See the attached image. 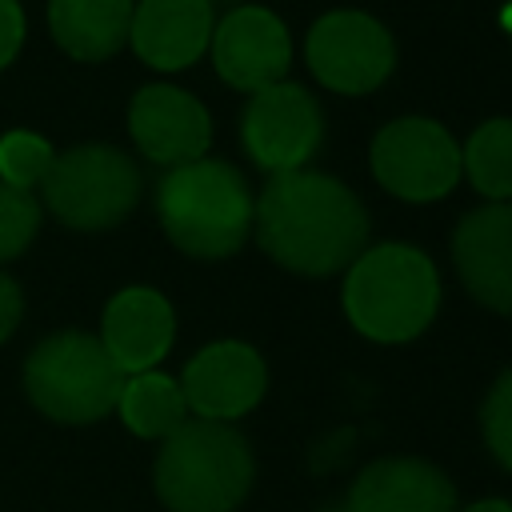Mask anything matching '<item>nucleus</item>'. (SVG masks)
<instances>
[{
	"mask_svg": "<svg viewBox=\"0 0 512 512\" xmlns=\"http://www.w3.org/2000/svg\"><path fill=\"white\" fill-rule=\"evenodd\" d=\"M260 248L304 276H328L352 256H360L368 240L364 204L332 176L320 172H276L252 212Z\"/></svg>",
	"mask_w": 512,
	"mask_h": 512,
	"instance_id": "1",
	"label": "nucleus"
},
{
	"mask_svg": "<svg viewBox=\"0 0 512 512\" xmlns=\"http://www.w3.org/2000/svg\"><path fill=\"white\" fill-rule=\"evenodd\" d=\"M156 212L176 248L188 256H232L252 232V192L224 160H188L168 168L156 188Z\"/></svg>",
	"mask_w": 512,
	"mask_h": 512,
	"instance_id": "2",
	"label": "nucleus"
},
{
	"mask_svg": "<svg viewBox=\"0 0 512 512\" xmlns=\"http://www.w3.org/2000/svg\"><path fill=\"white\" fill-rule=\"evenodd\" d=\"M440 304V276L432 260L408 244H380L352 260L344 280L348 320L380 344L420 336Z\"/></svg>",
	"mask_w": 512,
	"mask_h": 512,
	"instance_id": "3",
	"label": "nucleus"
},
{
	"mask_svg": "<svg viewBox=\"0 0 512 512\" xmlns=\"http://www.w3.org/2000/svg\"><path fill=\"white\" fill-rule=\"evenodd\" d=\"M252 488V452L224 420H184L156 456L168 512H232Z\"/></svg>",
	"mask_w": 512,
	"mask_h": 512,
	"instance_id": "4",
	"label": "nucleus"
},
{
	"mask_svg": "<svg viewBox=\"0 0 512 512\" xmlns=\"http://www.w3.org/2000/svg\"><path fill=\"white\" fill-rule=\"evenodd\" d=\"M24 388L32 404L60 424H92L120 400L124 372L88 332H56L40 340L24 364Z\"/></svg>",
	"mask_w": 512,
	"mask_h": 512,
	"instance_id": "5",
	"label": "nucleus"
},
{
	"mask_svg": "<svg viewBox=\"0 0 512 512\" xmlns=\"http://www.w3.org/2000/svg\"><path fill=\"white\" fill-rule=\"evenodd\" d=\"M44 200L68 228H112L140 200L136 164L108 144H80L52 160L44 176Z\"/></svg>",
	"mask_w": 512,
	"mask_h": 512,
	"instance_id": "6",
	"label": "nucleus"
},
{
	"mask_svg": "<svg viewBox=\"0 0 512 512\" xmlns=\"http://www.w3.org/2000/svg\"><path fill=\"white\" fill-rule=\"evenodd\" d=\"M308 68L312 76L344 96H360L380 88L396 68V44L392 32L356 8H336L320 16L308 32Z\"/></svg>",
	"mask_w": 512,
	"mask_h": 512,
	"instance_id": "7",
	"label": "nucleus"
},
{
	"mask_svg": "<svg viewBox=\"0 0 512 512\" xmlns=\"http://www.w3.org/2000/svg\"><path fill=\"white\" fill-rule=\"evenodd\" d=\"M372 172L400 200H440L460 180V148L436 120L404 116L376 132Z\"/></svg>",
	"mask_w": 512,
	"mask_h": 512,
	"instance_id": "8",
	"label": "nucleus"
},
{
	"mask_svg": "<svg viewBox=\"0 0 512 512\" xmlns=\"http://www.w3.org/2000/svg\"><path fill=\"white\" fill-rule=\"evenodd\" d=\"M240 132L248 156L276 176V172H296L304 168V160H312L324 136V120L308 88L292 80H276L252 92Z\"/></svg>",
	"mask_w": 512,
	"mask_h": 512,
	"instance_id": "9",
	"label": "nucleus"
},
{
	"mask_svg": "<svg viewBox=\"0 0 512 512\" xmlns=\"http://www.w3.org/2000/svg\"><path fill=\"white\" fill-rule=\"evenodd\" d=\"M208 48H212L216 72L240 92H260V88L284 80V72L292 64V36H288L284 20L260 4L232 8L212 28Z\"/></svg>",
	"mask_w": 512,
	"mask_h": 512,
	"instance_id": "10",
	"label": "nucleus"
},
{
	"mask_svg": "<svg viewBox=\"0 0 512 512\" xmlns=\"http://www.w3.org/2000/svg\"><path fill=\"white\" fill-rule=\"evenodd\" d=\"M128 128H132L136 148L164 168L200 160L212 140V120L204 104L176 84L140 88L128 108Z\"/></svg>",
	"mask_w": 512,
	"mask_h": 512,
	"instance_id": "11",
	"label": "nucleus"
},
{
	"mask_svg": "<svg viewBox=\"0 0 512 512\" xmlns=\"http://www.w3.org/2000/svg\"><path fill=\"white\" fill-rule=\"evenodd\" d=\"M268 372L256 348L240 344V340H220L200 348L180 380L184 404L200 416V420H236L248 408H256V400L264 396Z\"/></svg>",
	"mask_w": 512,
	"mask_h": 512,
	"instance_id": "12",
	"label": "nucleus"
},
{
	"mask_svg": "<svg viewBox=\"0 0 512 512\" xmlns=\"http://www.w3.org/2000/svg\"><path fill=\"white\" fill-rule=\"evenodd\" d=\"M452 256L464 288L496 308L512 312V204H484L468 212L452 236Z\"/></svg>",
	"mask_w": 512,
	"mask_h": 512,
	"instance_id": "13",
	"label": "nucleus"
},
{
	"mask_svg": "<svg viewBox=\"0 0 512 512\" xmlns=\"http://www.w3.org/2000/svg\"><path fill=\"white\" fill-rule=\"evenodd\" d=\"M212 28V0H140L132 8L128 40L144 64L180 72L204 56Z\"/></svg>",
	"mask_w": 512,
	"mask_h": 512,
	"instance_id": "14",
	"label": "nucleus"
},
{
	"mask_svg": "<svg viewBox=\"0 0 512 512\" xmlns=\"http://www.w3.org/2000/svg\"><path fill=\"white\" fill-rule=\"evenodd\" d=\"M172 336H176V316L156 288H124L104 308L100 344L108 348V356L120 364L124 376L148 372L172 348Z\"/></svg>",
	"mask_w": 512,
	"mask_h": 512,
	"instance_id": "15",
	"label": "nucleus"
},
{
	"mask_svg": "<svg viewBox=\"0 0 512 512\" xmlns=\"http://www.w3.org/2000/svg\"><path fill=\"white\" fill-rule=\"evenodd\" d=\"M348 512H456V488L440 468L412 456H392L356 476Z\"/></svg>",
	"mask_w": 512,
	"mask_h": 512,
	"instance_id": "16",
	"label": "nucleus"
},
{
	"mask_svg": "<svg viewBox=\"0 0 512 512\" xmlns=\"http://www.w3.org/2000/svg\"><path fill=\"white\" fill-rule=\"evenodd\" d=\"M132 0H48L52 40L76 60H108L132 28Z\"/></svg>",
	"mask_w": 512,
	"mask_h": 512,
	"instance_id": "17",
	"label": "nucleus"
},
{
	"mask_svg": "<svg viewBox=\"0 0 512 512\" xmlns=\"http://www.w3.org/2000/svg\"><path fill=\"white\" fill-rule=\"evenodd\" d=\"M116 408H120L124 424L136 436H148V440H164L188 420V404H184L180 384L164 372H152V368L124 376Z\"/></svg>",
	"mask_w": 512,
	"mask_h": 512,
	"instance_id": "18",
	"label": "nucleus"
},
{
	"mask_svg": "<svg viewBox=\"0 0 512 512\" xmlns=\"http://www.w3.org/2000/svg\"><path fill=\"white\" fill-rule=\"evenodd\" d=\"M460 168L468 172L476 192H484L488 200H508L512 196V120L480 124L460 152Z\"/></svg>",
	"mask_w": 512,
	"mask_h": 512,
	"instance_id": "19",
	"label": "nucleus"
},
{
	"mask_svg": "<svg viewBox=\"0 0 512 512\" xmlns=\"http://www.w3.org/2000/svg\"><path fill=\"white\" fill-rule=\"evenodd\" d=\"M52 160H56L52 144L44 136H36V132L16 128V132L0 136V180L12 184V188L32 192L36 184H44Z\"/></svg>",
	"mask_w": 512,
	"mask_h": 512,
	"instance_id": "20",
	"label": "nucleus"
},
{
	"mask_svg": "<svg viewBox=\"0 0 512 512\" xmlns=\"http://www.w3.org/2000/svg\"><path fill=\"white\" fill-rule=\"evenodd\" d=\"M40 228V204L32 192L0 180V264L20 256Z\"/></svg>",
	"mask_w": 512,
	"mask_h": 512,
	"instance_id": "21",
	"label": "nucleus"
},
{
	"mask_svg": "<svg viewBox=\"0 0 512 512\" xmlns=\"http://www.w3.org/2000/svg\"><path fill=\"white\" fill-rule=\"evenodd\" d=\"M484 440L492 456L512 472V368L492 384L484 400Z\"/></svg>",
	"mask_w": 512,
	"mask_h": 512,
	"instance_id": "22",
	"label": "nucleus"
},
{
	"mask_svg": "<svg viewBox=\"0 0 512 512\" xmlns=\"http://www.w3.org/2000/svg\"><path fill=\"white\" fill-rule=\"evenodd\" d=\"M24 44V8L20 0H0V68L16 60Z\"/></svg>",
	"mask_w": 512,
	"mask_h": 512,
	"instance_id": "23",
	"label": "nucleus"
},
{
	"mask_svg": "<svg viewBox=\"0 0 512 512\" xmlns=\"http://www.w3.org/2000/svg\"><path fill=\"white\" fill-rule=\"evenodd\" d=\"M20 312H24V296H20L16 280H8V276L0 272V344L12 336V328H16Z\"/></svg>",
	"mask_w": 512,
	"mask_h": 512,
	"instance_id": "24",
	"label": "nucleus"
},
{
	"mask_svg": "<svg viewBox=\"0 0 512 512\" xmlns=\"http://www.w3.org/2000/svg\"><path fill=\"white\" fill-rule=\"evenodd\" d=\"M464 512H512V504H504V500H480V504H472Z\"/></svg>",
	"mask_w": 512,
	"mask_h": 512,
	"instance_id": "25",
	"label": "nucleus"
},
{
	"mask_svg": "<svg viewBox=\"0 0 512 512\" xmlns=\"http://www.w3.org/2000/svg\"><path fill=\"white\" fill-rule=\"evenodd\" d=\"M504 24H508V32H512V8H508V12H504Z\"/></svg>",
	"mask_w": 512,
	"mask_h": 512,
	"instance_id": "26",
	"label": "nucleus"
}]
</instances>
